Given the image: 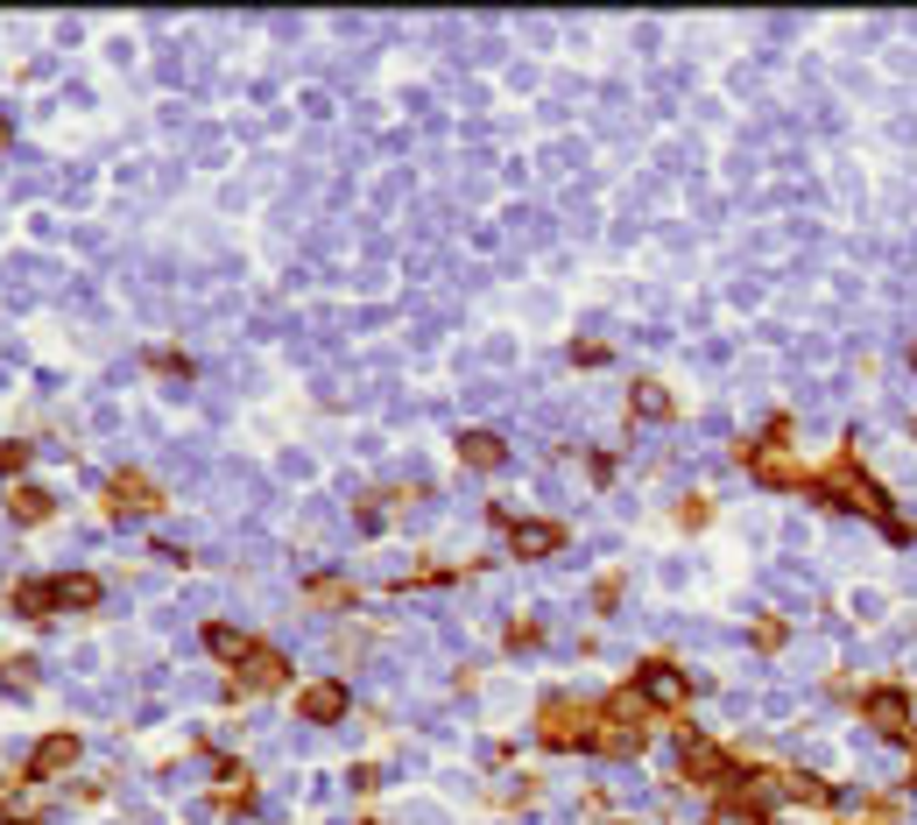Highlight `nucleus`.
<instances>
[{"instance_id": "nucleus-11", "label": "nucleus", "mask_w": 917, "mask_h": 825, "mask_svg": "<svg viewBox=\"0 0 917 825\" xmlns=\"http://www.w3.org/2000/svg\"><path fill=\"white\" fill-rule=\"evenodd\" d=\"M205 649H213L219 663H240L247 649H255V636H247V628H234V621H213V628H205Z\"/></svg>"}, {"instance_id": "nucleus-16", "label": "nucleus", "mask_w": 917, "mask_h": 825, "mask_svg": "<svg viewBox=\"0 0 917 825\" xmlns=\"http://www.w3.org/2000/svg\"><path fill=\"white\" fill-rule=\"evenodd\" d=\"M29 466V445H0V473H22Z\"/></svg>"}, {"instance_id": "nucleus-2", "label": "nucleus", "mask_w": 917, "mask_h": 825, "mask_svg": "<svg viewBox=\"0 0 917 825\" xmlns=\"http://www.w3.org/2000/svg\"><path fill=\"white\" fill-rule=\"evenodd\" d=\"M628 684H636V699L649 705V713H678V705H692V678H684L678 663H642Z\"/></svg>"}, {"instance_id": "nucleus-9", "label": "nucleus", "mask_w": 917, "mask_h": 825, "mask_svg": "<svg viewBox=\"0 0 917 825\" xmlns=\"http://www.w3.org/2000/svg\"><path fill=\"white\" fill-rule=\"evenodd\" d=\"M458 458H466V466H481V473H494V466H508V445L494 431H458Z\"/></svg>"}, {"instance_id": "nucleus-6", "label": "nucleus", "mask_w": 917, "mask_h": 825, "mask_svg": "<svg viewBox=\"0 0 917 825\" xmlns=\"http://www.w3.org/2000/svg\"><path fill=\"white\" fill-rule=\"evenodd\" d=\"M71 762H79V734L64 726V734H43V741H35V755H29L22 776H29V783H50V776H64Z\"/></svg>"}, {"instance_id": "nucleus-5", "label": "nucleus", "mask_w": 917, "mask_h": 825, "mask_svg": "<svg viewBox=\"0 0 917 825\" xmlns=\"http://www.w3.org/2000/svg\"><path fill=\"white\" fill-rule=\"evenodd\" d=\"M347 705H353V692L339 678H318V684H303V692H297V713L311 726H339V720H347Z\"/></svg>"}, {"instance_id": "nucleus-12", "label": "nucleus", "mask_w": 917, "mask_h": 825, "mask_svg": "<svg viewBox=\"0 0 917 825\" xmlns=\"http://www.w3.org/2000/svg\"><path fill=\"white\" fill-rule=\"evenodd\" d=\"M50 508H56V502H50L43 487H14V494H8V515H14V523H22V529L50 523Z\"/></svg>"}, {"instance_id": "nucleus-19", "label": "nucleus", "mask_w": 917, "mask_h": 825, "mask_svg": "<svg viewBox=\"0 0 917 825\" xmlns=\"http://www.w3.org/2000/svg\"><path fill=\"white\" fill-rule=\"evenodd\" d=\"M8 825H29V818H8Z\"/></svg>"}, {"instance_id": "nucleus-3", "label": "nucleus", "mask_w": 917, "mask_h": 825, "mask_svg": "<svg viewBox=\"0 0 917 825\" xmlns=\"http://www.w3.org/2000/svg\"><path fill=\"white\" fill-rule=\"evenodd\" d=\"M494 523L508 529V550H515V558H558V550H565V529L558 523H529V515H515V508H494Z\"/></svg>"}, {"instance_id": "nucleus-20", "label": "nucleus", "mask_w": 917, "mask_h": 825, "mask_svg": "<svg viewBox=\"0 0 917 825\" xmlns=\"http://www.w3.org/2000/svg\"><path fill=\"white\" fill-rule=\"evenodd\" d=\"M910 360H917V347H910Z\"/></svg>"}, {"instance_id": "nucleus-1", "label": "nucleus", "mask_w": 917, "mask_h": 825, "mask_svg": "<svg viewBox=\"0 0 917 825\" xmlns=\"http://www.w3.org/2000/svg\"><path fill=\"white\" fill-rule=\"evenodd\" d=\"M594 734H600V713L579 705V699H550L537 713V741L544 747H594Z\"/></svg>"}, {"instance_id": "nucleus-8", "label": "nucleus", "mask_w": 917, "mask_h": 825, "mask_svg": "<svg viewBox=\"0 0 917 825\" xmlns=\"http://www.w3.org/2000/svg\"><path fill=\"white\" fill-rule=\"evenodd\" d=\"M50 592H56V613H71V607H100V600H106V586L92 579V571H56Z\"/></svg>"}, {"instance_id": "nucleus-17", "label": "nucleus", "mask_w": 917, "mask_h": 825, "mask_svg": "<svg viewBox=\"0 0 917 825\" xmlns=\"http://www.w3.org/2000/svg\"><path fill=\"white\" fill-rule=\"evenodd\" d=\"M311 600H347V579H311Z\"/></svg>"}, {"instance_id": "nucleus-7", "label": "nucleus", "mask_w": 917, "mask_h": 825, "mask_svg": "<svg viewBox=\"0 0 917 825\" xmlns=\"http://www.w3.org/2000/svg\"><path fill=\"white\" fill-rule=\"evenodd\" d=\"M106 502H113V515H148V508H163V487L148 473H113Z\"/></svg>"}, {"instance_id": "nucleus-10", "label": "nucleus", "mask_w": 917, "mask_h": 825, "mask_svg": "<svg viewBox=\"0 0 917 825\" xmlns=\"http://www.w3.org/2000/svg\"><path fill=\"white\" fill-rule=\"evenodd\" d=\"M8 607L22 613V621H50V613H56V592H50V579H22V586L8 592Z\"/></svg>"}, {"instance_id": "nucleus-15", "label": "nucleus", "mask_w": 917, "mask_h": 825, "mask_svg": "<svg viewBox=\"0 0 917 825\" xmlns=\"http://www.w3.org/2000/svg\"><path fill=\"white\" fill-rule=\"evenodd\" d=\"M636 410L642 416H671V395H663L657 381H642V389H636Z\"/></svg>"}, {"instance_id": "nucleus-13", "label": "nucleus", "mask_w": 917, "mask_h": 825, "mask_svg": "<svg viewBox=\"0 0 917 825\" xmlns=\"http://www.w3.org/2000/svg\"><path fill=\"white\" fill-rule=\"evenodd\" d=\"M868 720L883 726V734H904V720H910V705H904V692H868Z\"/></svg>"}, {"instance_id": "nucleus-4", "label": "nucleus", "mask_w": 917, "mask_h": 825, "mask_svg": "<svg viewBox=\"0 0 917 825\" xmlns=\"http://www.w3.org/2000/svg\"><path fill=\"white\" fill-rule=\"evenodd\" d=\"M282 678H290V663H282V649H269V642H255L234 663V692H276Z\"/></svg>"}, {"instance_id": "nucleus-14", "label": "nucleus", "mask_w": 917, "mask_h": 825, "mask_svg": "<svg viewBox=\"0 0 917 825\" xmlns=\"http://www.w3.org/2000/svg\"><path fill=\"white\" fill-rule=\"evenodd\" d=\"M705 825H762V804H749V797H734V804H720Z\"/></svg>"}, {"instance_id": "nucleus-18", "label": "nucleus", "mask_w": 917, "mask_h": 825, "mask_svg": "<svg viewBox=\"0 0 917 825\" xmlns=\"http://www.w3.org/2000/svg\"><path fill=\"white\" fill-rule=\"evenodd\" d=\"M8 142H14V127H8V113H0V156H8Z\"/></svg>"}]
</instances>
